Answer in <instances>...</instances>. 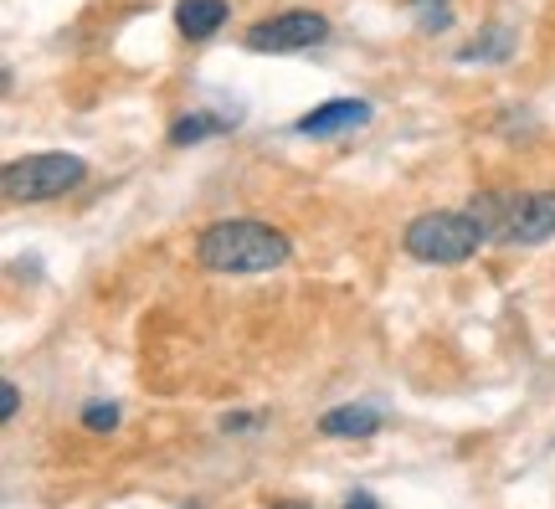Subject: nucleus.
<instances>
[{"mask_svg": "<svg viewBox=\"0 0 555 509\" xmlns=\"http://www.w3.org/2000/svg\"><path fill=\"white\" fill-rule=\"evenodd\" d=\"M288 237L268 221H217L196 242L201 268L211 273H273L288 263Z\"/></svg>", "mask_w": 555, "mask_h": 509, "instance_id": "f257e3e1", "label": "nucleus"}, {"mask_svg": "<svg viewBox=\"0 0 555 509\" xmlns=\"http://www.w3.org/2000/svg\"><path fill=\"white\" fill-rule=\"evenodd\" d=\"M478 242H489L483 227H478L468 212H422L406 221L401 232V247L416 257V263H433V268H453V263H468L478 253Z\"/></svg>", "mask_w": 555, "mask_h": 509, "instance_id": "f03ea898", "label": "nucleus"}, {"mask_svg": "<svg viewBox=\"0 0 555 509\" xmlns=\"http://www.w3.org/2000/svg\"><path fill=\"white\" fill-rule=\"evenodd\" d=\"M82 176H88L82 155L47 150V155L11 160V165L0 170V191H5V201H16V206H31V201H57V196H67V191H73Z\"/></svg>", "mask_w": 555, "mask_h": 509, "instance_id": "7ed1b4c3", "label": "nucleus"}, {"mask_svg": "<svg viewBox=\"0 0 555 509\" xmlns=\"http://www.w3.org/2000/svg\"><path fill=\"white\" fill-rule=\"evenodd\" d=\"M330 37V21L319 11H283V16H268L247 31V47L253 52H304V47H319Z\"/></svg>", "mask_w": 555, "mask_h": 509, "instance_id": "20e7f679", "label": "nucleus"}, {"mask_svg": "<svg viewBox=\"0 0 555 509\" xmlns=\"http://www.w3.org/2000/svg\"><path fill=\"white\" fill-rule=\"evenodd\" d=\"M499 237H504V242H519V247L551 242L555 237V191H525V196H509V212H504Z\"/></svg>", "mask_w": 555, "mask_h": 509, "instance_id": "39448f33", "label": "nucleus"}, {"mask_svg": "<svg viewBox=\"0 0 555 509\" xmlns=\"http://www.w3.org/2000/svg\"><path fill=\"white\" fill-rule=\"evenodd\" d=\"M371 114H376V109L365 99H330V103H319V109H309L294 129L309 139H335V135H350V129H365Z\"/></svg>", "mask_w": 555, "mask_h": 509, "instance_id": "423d86ee", "label": "nucleus"}, {"mask_svg": "<svg viewBox=\"0 0 555 509\" xmlns=\"http://www.w3.org/2000/svg\"><path fill=\"white\" fill-rule=\"evenodd\" d=\"M227 0H180L176 5V26H180V37H191V41H206V37H217L221 26H227Z\"/></svg>", "mask_w": 555, "mask_h": 509, "instance_id": "0eeeda50", "label": "nucleus"}, {"mask_svg": "<svg viewBox=\"0 0 555 509\" xmlns=\"http://www.w3.org/2000/svg\"><path fill=\"white\" fill-rule=\"evenodd\" d=\"M319 432H330V437H371L380 432V411L371 402H356V407H335L319 417Z\"/></svg>", "mask_w": 555, "mask_h": 509, "instance_id": "6e6552de", "label": "nucleus"}, {"mask_svg": "<svg viewBox=\"0 0 555 509\" xmlns=\"http://www.w3.org/2000/svg\"><path fill=\"white\" fill-rule=\"evenodd\" d=\"M232 124H237V114H221V118H211V114H185V118H176V124H170V144H196V139L221 135V129H232Z\"/></svg>", "mask_w": 555, "mask_h": 509, "instance_id": "1a4fd4ad", "label": "nucleus"}, {"mask_svg": "<svg viewBox=\"0 0 555 509\" xmlns=\"http://www.w3.org/2000/svg\"><path fill=\"white\" fill-rule=\"evenodd\" d=\"M509 47H515V37H509L504 26H489V37H483V41H468V47L457 52V62H489V58H509Z\"/></svg>", "mask_w": 555, "mask_h": 509, "instance_id": "9d476101", "label": "nucleus"}, {"mask_svg": "<svg viewBox=\"0 0 555 509\" xmlns=\"http://www.w3.org/2000/svg\"><path fill=\"white\" fill-rule=\"evenodd\" d=\"M82 428L88 432H114L119 428V407H114V402H88V407H82Z\"/></svg>", "mask_w": 555, "mask_h": 509, "instance_id": "9b49d317", "label": "nucleus"}, {"mask_svg": "<svg viewBox=\"0 0 555 509\" xmlns=\"http://www.w3.org/2000/svg\"><path fill=\"white\" fill-rule=\"evenodd\" d=\"M416 16H422V31H437V26H448V0H412Z\"/></svg>", "mask_w": 555, "mask_h": 509, "instance_id": "f8f14e48", "label": "nucleus"}, {"mask_svg": "<svg viewBox=\"0 0 555 509\" xmlns=\"http://www.w3.org/2000/svg\"><path fill=\"white\" fill-rule=\"evenodd\" d=\"M16 407H21V392H16V381H5V386H0V417L11 422V417H16Z\"/></svg>", "mask_w": 555, "mask_h": 509, "instance_id": "ddd939ff", "label": "nucleus"}, {"mask_svg": "<svg viewBox=\"0 0 555 509\" xmlns=\"http://www.w3.org/2000/svg\"><path fill=\"white\" fill-rule=\"evenodd\" d=\"M345 509H380V505H376V499H371V494H360V489H356V494H350V499H345Z\"/></svg>", "mask_w": 555, "mask_h": 509, "instance_id": "4468645a", "label": "nucleus"}, {"mask_svg": "<svg viewBox=\"0 0 555 509\" xmlns=\"http://www.w3.org/2000/svg\"><path fill=\"white\" fill-rule=\"evenodd\" d=\"M273 509H314V505H298V499H283V505H273Z\"/></svg>", "mask_w": 555, "mask_h": 509, "instance_id": "2eb2a0df", "label": "nucleus"}, {"mask_svg": "<svg viewBox=\"0 0 555 509\" xmlns=\"http://www.w3.org/2000/svg\"><path fill=\"white\" fill-rule=\"evenodd\" d=\"M185 509H201V505H185Z\"/></svg>", "mask_w": 555, "mask_h": 509, "instance_id": "dca6fc26", "label": "nucleus"}]
</instances>
